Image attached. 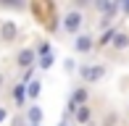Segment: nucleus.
<instances>
[{
	"instance_id": "f257e3e1",
	"label": "nucleus",
	"mask_w": 129,
	"mask_h": 126,
	"mask_svg": "<svg viewBox=\"0 0 129 126\" xmlns=\"http://www.w3.org/2000/svg\"><path fill=\"white\" fill-rule=\"evenodd\" d=\"M82 24H84V13L79 8H71L66 16H63V32L66 34H79Z\"/></svg>"
},
{
	"instance_id": "dca6fc26",
	"label": "nucleus",
	"mask_w": 129,
	"mask_h": 126,
	"mask_svg": "<svg viewBox=\"0 0 129 126\" xmlns=\"http://www.w3.org/2000/svg\"><path fill=\"white\" fill-rule=\"evenodd\" d=\"M121 11H124V13H129V0H124V3H121Z\"/></svg>"
},
{
	"instance_id": "7ed1b4c3",
	"label": "nucleus",
	"mask_w": 129,
	"mask_h": 126,
	"mask_svg": "<svg viewBox=\"0 0 129 126\" xmlns=\"http://www.w3.org/2000/svg\"><path fill=\"white\" fill-rule=\"evenodd\" d=\"M34 63H37V53H34V47H24L19 50V55H16V66L29 71V68H34Z\"/></svg>"
},
{
	"instance_id": "39448f33",
	"label": "nucleus",
	"mask_w": 129,
	"mask_h": 126,
	"mask_svg": "<svg viewBox=\"0 0 129 126\" xmlns=\"http://www.w3.org/2000/svg\"><path fill=\"white\" fill-rule=\"evenodd\" d=\"M92 47H95V37L92 34H77V39H74V50L77 53H90Z\"/></svg>"
},
{
	"instance_id": "9b49d317",
	"label": "nucleus",
	"mask_w": 129,
	"mask_h": 126,
	"mask_svg": "<svg viewBox=\"0 0 129 126\" xmlns=\"http://www.w3.org/2000/svg\"><path fill=\"white\" fill-rule=\"evenodd\" d=\"M13 100H16V105H24V100H26V84L24 82H19L13 87Z\"/></svg>"
},
{
	"instance_id": "0eeeda50",
	"label": "nucleus",
	"mask_w": 129,
	"mask_h": 126,
	"mask_svg": "<svg viewBox=\"0 0 129 126\" xmlns=\"http://www.w3.org/2000/svg\"><path fill=\"white\" fill-rule=\"evenodd\" d=\"M40 92H42V82H40V79H29L26 82V100H37L40 97Z\"/></svg>"
},
{
	"instance_id": "f03ea898",
	"label": "nucleus",
	"mask_w": 129,
	"mask_h": 126,
	"mask_svg": "<svg viewBox=\"0 0 129 126\" xmlns=\"http://www.w3.org/2000/svg\"><path fill=\"white\" fill-rule=\"evenodd\" d=\"M79 76L84 79V84H98L105 76V66L103 63H95V66H82L79 68Z\"/></svg>"
},
{
	"instance_id": "ddd939ff",
	"label": "nucleus",
	"mask_w": 129,
	"mask_h": 126,
	"mask_svg": "<svg viewBox=\"0 0 129 126\" xmlns=\"http://www.w3.org/2000/svg\"><path fill=\"white\" fill-rule=\"evenodd\" d=\"M63 71H66V74H74V71H79L77 60H74V58H66V60H63Z\"/></svg>"
},
{
	"instance_id": "f3484780",
	"label": "nucleus",
	"mask_w": 129,
	"mask_h": 126,
	"mask_svg": "<svg viewBox=\"0 0 129 126\" xmlns=\"http://www.w3.org/2000/svg\"><path fill=\"white\" fill-rule=\"evenodd\" d=\"M58 126H69V118H63V121H61V123H58Z\"/></svg>"
},
{
	"instance_id": "6e6552de",
	"label": "nucleus",
	"mask_w": 129,
	"mask_h": 126,
	"mask_svg": "<svg viewBox=\"0 0 129 126\" xmlns=\"http://www.w3.org/2000/svg\"><path fill=\"white\" fill-rule=\"evenodd\" d=\"M16 34H19V29H16L13 21H3V26H0V37H3L5 42H11V39H16Z\"/></svg>"
},
{
	"instance_id": "1a4fd4ad",
	"label": "nucleus",
	"mask_w": 129,
	"mask_h": 126,
	"mask_svg": "<svg viewBox=\"0 0 129 126\" xmlns=\"http://www.w3.org/2000/svg\"><path fill=\"white\" fill-rule=\"evenodd\" d=\"M111 47L113 50H126L129 47V34L126 32H116V37L111 39Z\"/></svg>"
},
{
	"instance_id": "20e7f679",
	"label": "nucleus",
	"mask_w": 129,
	"mask_h": 126,
	"mask_svg": "<svg viewBox=\"0 0 129 126\" xmlns=\"http://www.w3.org/2000/svg\"><path fill=\"white\" fill-rule=\"evenodd\" d=\"M42 108L40 105H26V113H24V121H26V126H40L42 123Z\"/></svg>"
},
{
	"instance_id": "4468645a",
	"label": "nucleus",
	"mask_w": 129,
	"mask_h": 126,
	"mask_svg": "<svg viewBox=\"0 0 129 126\" xmlns=\"http://www.w3.org/2000/svg\"><path fill=\"white\" fill-rule=\"evenodd\" d=\"M34 53H37V58H42V55H50V53H53V47H50V42H42Z\"/></svg>"
},
{
	"instance_id": "2eb2a0df",
	"label": "nucleus",
	"mask_w": 129,
	"mask_h": 126,
	"mask_svg": "<svg viewBox=\"0 0 129 126\" xmlns=\"http://www.w3.org/2000/svg\"><path fill=\"white\" fill-rule=\"evenodd\" d=\"M5 118H8V108L0 105V123H5Z\"/></svg>"
},
{
	"instance_id": "a211bd4d",
	"label": "nucleus",
	"mask_w": 129,
	"mask_h": 126,
	"mask_svg": "<svg viewBox=\"0 0 129 126\" xmlns=\"http://www.w3.org/2000/svg\"><path fill=\"white\" fill-rule=\"evenodd\" d=\"M3 82H5V76H3V74H0V87H3Z\"/></svg>"
},
{
	"instance_id": "9d476101",
	"label": "nucleus",
	"mask_w": 129,
	"mask_h": 126,
	"mask_svg": "<svg viewBox=\"0 0 129 126\" xmlns=\"http://www.w3.org/2000/svg\"><path fill=\"white\" fill-rule=\"evenodd\" d=\"M92 118V110H90V105H79L77 108V113H74V121H77L79 126H84L87 121Z\"/></svg>"
},
{
	"instance_id": "f8f14e48",
	"label": "nucleus",
	"mask_w": 129,
	"mask_h": 126,
	"mask_svg": "<svg viewBox=\"0 0 129 126\" xmlns=\"http://www.w3.org/2000/svg\"><path fill=\"white\" fill-rule=\"evenodd\" d=\"M53 63H55V55H42V58H37V66L42 68V71H48V68H53Z\"/></svg>"
},
{
	"instance_id": "423d86ee",
	"label": "nucleus",
	"mask_w": 129,
	"mask_h": 126,
	"mask_svg": "<svg viewBox=\"0 0 129 126\" xmlns=\"http://www.w3.org/2000/svg\"><path fill=\"white\" fill-rule=\"evenodd\" d=\"M95 8L100 11V13H105V19H111V21H113V16L119 13V8H121V5H119V3H108V0H100V3H95Z\"/></svg>"
}]
</instances>
